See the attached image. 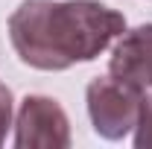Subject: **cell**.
<instances>
[{"label": "cell", "instance_id": "2", "mask_svg": "<svg viewBox=\"0 0 152 149\" xmlns=\"http://www.w3.org/2000/svg\"><path fill=\"white\" fill-rule=\"evenodd\" d=\"M143 96L146 91L132 82H123L117 76H96L91 79L85 102L94 131L105 140H123L129 131H134L140 111H143Z\"/></svg>", "mask_w": 152, "mask_h": 149}, {"label": "cell", "instance_id": "3", "mask_svg": "<svg viewBox=\"0 0 152 149\" xmlns=\"http://www.w3.org/2000/svg\"><path fill=\"white\" fill-rule=\"evenodd\" d=\"M15 146L18 149H67L70 123L67 114L50 96H26L15 120Z\"/></svg>", "mask_w": 152, "mask_h": 149}, {"label": "cell", "instance_id": "4", "mask_svg": "<svg viewBox=\"0 0 152 149\" xmlns=\"http://www.w3.org/2000/svg\"><path fill=\"white\" fill-rule=\"evenodd\" d=\"M108 73L143 91L152 88V23L134 26L120 35L117 47L111 50Z\"/></svg>", "mask_w": 152, "mask_h": 149}, {"label": "cell", "instance_id": "6", "mask_svg": "<svg viewBox=\"0 0 152 149\" xmlns=\"http://www.w3.org/2000/svg\"><path fill=\"white\" fill-rule=\"evenodd\" d=\"M9 126H12V91L0 82V143L6 140Z\"/></svg>", "mask_w": 152, "mask_h": 149}, {"label": "cell", "instance_id": "1", "mask_svg": "<svg viewBox=\"0 0 152 149\" xmlns=\"http://www.w3.org/2000/svg\"><path fill=\"white\" fill-rule=\"evenodd\" d=\"M123 32L126 18L99 0H26L9 18L15 53L35 70L94 61Z\"/></svg>", "mask_w": 152, "mask_h": 149}, {"label": "cell", "instance_id": "5", "mask_svg": "<svg viewBox=\"0 0 152 149\" xmlns=\"http://www.w3.org/2000/svg\"><path fill=\"white\" fill-rule=\"evenodd\" d=\"M134 146L152 149V93L149 91L143 96V111H140V120L134 126Z\"/></svg>", "mask_w": 152, "mask_h": 149}]
</instances>
